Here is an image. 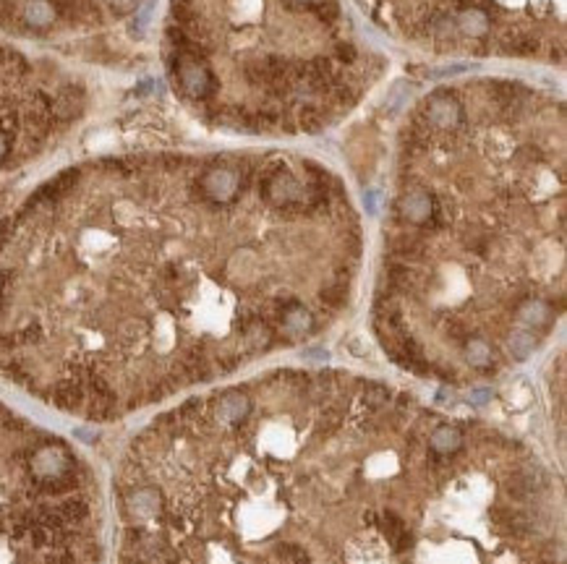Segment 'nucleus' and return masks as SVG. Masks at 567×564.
I'll use <instances>...</instances> for the list:
<instances>
[{
    "label": "nucleus",
    "instance_id": "f257e3e1",
    "mask_svg": "<svg viewBox=\"0 0 567 564\" xmlns=\"http://www.w3.org/2000/svg\"><path fill=\"white\" fill-rule=\"evenodd\" d=\"M361 264L358 207L317 157L76 164L0 220V376L115 421L319 340Z\"/></svg>",
    "mask_w": 567,
    "mask_h": 564
},
{
    "label": "nucleus",
    "instance_id": "f03ea898",
    "mask_svg": "<svg viewBox=\"0 0 567 564\" xmlns=\"http://www.w3.org/2000/svg\"><path fill=\"white\" fill-rule=\"evenodd\" d=\"M113 499L120 564H565V489L536 446L343 368L170 408Z\"/></svg>",
    "mask_w": 567,
    "mask_h": 564
},
{
    "label": "nucleus",
    "instance_id": "7ed1b4c3",
    "mask_svg": "<svg viewBox=\"0 0 567 564\" xmlns=\"http://www.w3.org/2000/svg\"><path fill=\"white\" fill-rule=\"evenodd\" d=\"M565 105L512 79L424 94L402 120L371 329L392 364L473 387L565 314Z\"/></svg>",
    "mask_w": 567,
    "mask_h": 564
}]
</instances>
